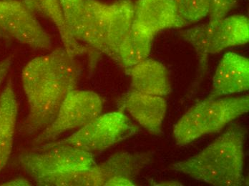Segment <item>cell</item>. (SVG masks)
Segmentation results:
<instances>
[{
  "label": "cell",
  "mask_w": 249,
  "mask_h": 186,
  "mask_svg": "<svg viewBox=\"0 0 249 186\" xmlns=\"http://www.w3.org/2000/svg\"><path fill=\"white\" fill-rule=\"evenodd\" d=\"M79 77L80 68L75 57L65 48H57L30 60L22 72L29 105L22 132L33 135L46 128L68 94L77 89Z\"/></svg>",
  "instance_id": "obj_1"
},
{
  "label": "cell",
  "mask_w": 249,
  "mask_h": 186,
  "mask_svg": "<svg viewBox=\"0 0 249 186\" xmlns=\"http://www.w3.org/2000/svg\"><path fill=\"white\" fill-rule=\"evenodd\" d=\"M247 133L242 125L233 124L203 151L170 169L212 186H242Z\"/></svg>",
  "instance_id": "obj_2"
},
{
  "label": "cell",
  "mask_w": 249,
  "mask_h": 186,
  "mask_svg": "<svg viewBox=\"0 0 249 186\" xmlns=\"http://www.w3.org/2000/svg\"><path fill=\"white\" fill-rule=\"evenodd\" d=\"M180 37L191 45L197 54L198 72L188 98L196 93L208 69L210 54L227 48L247 44L249 40V19L245 15L226 16L215 22L196 25L180 33Z\"/></svg>",
  "instance_id": "obj_3"
},
{
  "label": "cell",
  "mask_w": 249,
  "mask_h": 186,
  "mask_svg": "<svg viewBox=\"0 0 249 186\" xmlns=\"http://www.w3.org/2000/svg\"><path fill=\"white\" fill-rule=\"evenodd\" d=\"M249 110L248 95L206 99L197 102L175 125L177 145L186 146L200 137L218 132Z\"/></svg>",
  "instance_id": "obj_4"
},
{
  "label": "cell",
  "mask_w": 249,
  "mask_h": 186,
  "mask_svg": "<svg viewBox=\"0 0 249 186\" xmlns=\"http://www.w3.org/2000/svg\"><path fill=\"white\" fill-rule=\"evenodd\" d=\"M139 131L121 110L100 115L67 138L49 144L72 146L94 154L106 151Z\"/></svg>",
  "instance_id": "obj_5"
},
{
  "label": "cell",
  "mask_w": 249,
  "mask_h": 186,
  "mask_svg": "<svg viewBox=\"0 0 249 186\" xmlns=\"http://www.w3.org/2000/svg\"><path fill=\"white\" fill-rule=\"evenodd\" d=\"M103 108V101L98 94L89 90H72L62 102L53 122L33 140V146L45 144L66 131L82 128L99 116Z\"/></svg>",
  "instance_id": "obj_6"
},
{
  "label": "cell",
  "mask_w": 249,
  "mask_h": 186,
  "mask_svg": "<svg viewBox=\"0 0 249 186\" xmlns=\"http://www.w3.org/2000/svg\"><path fill=\"white\" fill-rule=\"evenodd\" d=\"M94 154L65 145L49 143L36 146L18 157V164L29 175L68 170H85L96 164Z\"/></svg>",
  "instance_id": "obj_7"
},
{
  "label": "cell",
  "mask_w": 249,
  "mask_h": 186,
  "mask_svg": "<svg viewBox=\"0 0 249 186\" xmlns=\"http://www.w3.org/2000/svg\"><path fill=\"white\" fill-rule=\"evenodd\" d=\"M0 29L34 49L50 50L51 38L22 0H0Z\"/></svg>",
  "instance_id": "obj_8"
},
{
  "label": "cell",
  "mask_w": 249,
  "mask_h": 186,
  "mask_svg": "<svg viewBox=\"0 0 249 186\" xmlns=\"http://www.w3.org/2000/svg\"><path fill=\"white\" fill-rule=\"evenodd\" d=\"M111 13V4L98 0H84L75 22L71 27L74 38L97 53L109 57L108 36Z\"/></svg>",
  "instance_id": "obj_9"
},
{
  "label": "cell",
  "mask_w": 249,
  "mask_h": 186,
  "mask_svg": "<svg viewBox=\"0 0 249 186\" xmlns=\"http://www.w3.org/2000/svg\"><path fill=\"white\" fill-rule=\"evenodd\" d=\"M184 27L174 0H137L132 28L155 37L168 29Z\"/></svg>",
  "instance_id": "obj_10"
},
{
  "label": "cell",
  "mask_w": 249,
  "mask_h": 186,
  "mask_svg": "<svg viewBox=\"0 0 249 186\" xmlns=\"http://www.w3.org/2000/svg\"><path fill=\"white\" fill-rule=\"evenodd\" d=\"M212 86L209 99L248 90V59L233 52L225 54L214 74Z\"/></svg>",
  "instance_id": "obj_11"
},
{
  "label": "cell",
  "mask_w": 249,
  "mask_h": 186,
  "mask_svg": "<svg viewBox=\"0 0 249 186\" xmlns=\"http://www.w3.org/2000/svg\"><path fill=\"white\" fill-rule=\"evenodd\" d=\"M121 110H125L140 125L152 134L160 135L167 111V102L161 96L128 92L119 102Z\"/></svg>",
  "instance_id": "obj_12"
},
{
  "label": "cell",
  "mask_w": 249,
  "mask_h": 186,
  "mask_svg": "<svg viewBox=\"0 0 249 186\" xmlns=\"http://www.w3.org/2000/svg\"><path fill=\"white\" fill-rule=\"evenodd\" d=\"M125 72L131 78V91L161 97L171 92L166 68L157 60L145 59Z\"/></svg>",
  "instance_id": "obj_13"
},
{
  "label": "cell",
  "mask_w": 249,
  "mask_h": 186,
  "mask_svg": "<svg viewBox=\"0 0 249 186\" xmlns=\"http://www.w3.org/2000/svg\"><path fill=\"white\" fill-rule=\"evenodd\" d=\"M18 104L13 85L9 81L0 94V171L13 151Z\"/></svg>",
  "instance_id": "obj_14"
},
{
  "label": "cell",
  "mask_w": 249,
  "mask_h": 186,
  "mask_svg": "<svg viewBox=\"0 0 249 186\" xmlns=\"http://www.w3.org/2000/svg\"><path fill=\"white\" fill-rule=\"evenodd\" d=\"M33 10L38 12L51 20L58 30L64 48L73 57L87 53L98 54L74 38L67 25L60 0H22Z\"/></svg>",
  "instance_id": "obj_15"
},
{
  "label": "cell",
  "mask_w": 249,
  "mask_h": 186,
  "mask_svg": "<svg viewBox=\"0 0 249 186\" xmlns=\"http://www.w3.org/2000/svg\"><path fill=\"white\" fill-rule=\"evenodd\" d=\"M111 20L108 36L109 57L118 63V52L130 34L134 19V2L116 0L111 3Z\"/></svg>",
  "instance_id": "obj_16"
},
{
  "label": "cell",
  "mask_w": 249,
  "mask_h": 186,
  "mask_svg": "<svg viewBox=\"0 0 249 186\" xmlns=\"http://www.w3.org/2000/svg\"><path fill=\"white\" fill-rule=\"evenodd\" d=\"M154 37L132 28L118 52V63L125 70L148 58Z\"/></svg>",
  "instance_id": "obj_17"
},
{
  "label": "cell",
  "mask_w": 249,
  "mask_h": 186,
  "mask_svg": "<svg viewBox=\"0 0 249 186\" xmlns=\"http://www.w3.org/2000/svg\"><path fill=\"white\" fill-rule=\"evenodd\" d=\"M212 0H174L184 27L192 25L209 15Z\"/></svg>",
  "instance_id": "obj_18"
},
{
  "label": "cell",
  "mask_w": 249,
  "mask_h": 186,
  "mask_svg": "<svg viewBox=\"0 0 249 186\" xmlns=\"http://www.w3.org/2000/svg\"><path fill=\"white\" fill-rule=\"evenodd\" d=\"M238 0H212L209 22H215L225 17L236 7Z\"/></svg>",
  "instance_id": "obj_19"
},
{
  "label": "cell",
  "mask_w": 249,
  "mask_h": 186,
  "mask_svg": "<svg viewBox=\"0 0 249 186\" xmlns=\"http://www.w3.org/2000/svg\"><path fill=\"white\" fill-rule=\"evenodd\" d=\"M12 64H13V60L11 57H6L5 59L0 61V87L5 79Z\"/></svg>",
  "instance_id": "obj_20"
},
{
  "label": "cell",
  "mask_w": 249,
  "mask_h": 186,
  "mask_svg": "<svg viewBox=\"0 0 249 186\" xmlns=\"http://www.w3.org/2000/svg\"><path fill=\"white\" fill-rule=\"evenodd\" d=\"M135 186L134 181L123 177H116L109 180L106 186Z\"/></svg>",
  "instance_id": "obj_21"
},
{
  "label": "cell",
  "mask_w": 249,
  "mask_h": 186,
  "mask_svg": "<svg viewBox=\"0 0 249 186\" xmlns=\"http://www.w3.org/2000/svg\"><path fill=\"white\" fill-rule=\"evenodd\" d=\"M1 186H32V184L25 178H16L1 184Z\"/></svg>",
  "instance_id": "obj_22"
},
{
  "label": "cell",
  "mask_w": 249,
  "mask_h": 186,
  "mask_svg": "<svg viewBox=\"0 0 249 186\" xmlns=\"http://www.w3.org/2000/svg\"><path fill=\"white\" fill-rule=\"evenodd\" d=\"M8 38L9 36L0 29V38Z\"/></svg>",
  "instance_id": "obj_23"
}]
</instances>
